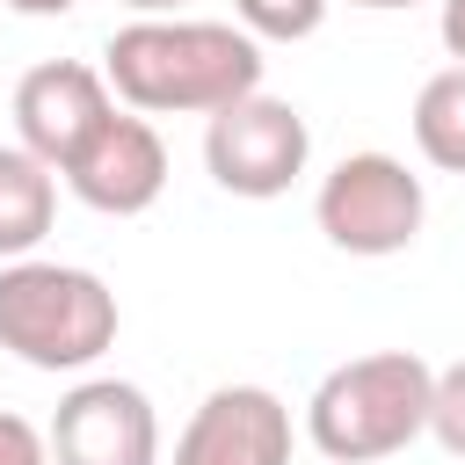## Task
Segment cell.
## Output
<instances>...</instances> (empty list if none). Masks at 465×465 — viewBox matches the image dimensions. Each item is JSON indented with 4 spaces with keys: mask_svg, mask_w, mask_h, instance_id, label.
I'll return each instance as SVG.
<instances>
[{
    "mask_svg": "<svg viewBox=\"0 0 465 465\" xmlns=\"http://www.w3.org/2000/svg\"><path fill=\"white\" fill-rule=\"evenodd\" d=\"M102 80L138 116H218V109L262 94V44L240 22L138 15L109 36Z\"/></svg>",
    "mask_w": 465,
    "mask_h": 465,
    "instance_id": "obj_1",
    "label": "cell"
},
{
    "mask_svg": "<svg viewBox=\"0 0 465 465\" xmlns=\"http://www.w3.org/2000/svg\"><path fill=\"white\" fill-rule=\"evenodd\" d=\"M429 400H436V363H421L414 349H371L312 385L305 436L327 465H378L414 436H429Z\"/></svg>",
    "mask_w": 465,
    "mask_h": 465,
    "instance_id": "obj_2",
    "label": "cell"
},
{
    "mask_svg": "<svg viewBox=\"0 0 465 465\" xmlns=\"http://www.w3.org/2000/svg\"><path fill=\"white\" fill-rule=\"evenodd\" d=\"M0 349L29 371H87L116 349V291L73 262H0Z\"/></svg>",
    "mask_w": 465,
    "mask_h": 465,
    "instance_id": "obj_3",
    "label": "cell"
},
{
    "mask_svg": "<svg viewBox=\"0 0 465 465\" xmlns=\"http://www.w3.org/2000/svg\"><path fill=\"white\" fill-rule=\"evenodd\" d=\"M312 218H320L327 247L385 262V254L414 247V232L429 218V196H421V174H407V160H392V153H349L320 182Z\"/></svg>",
    "mask_w": 465,
    "mask_h": 465,
    "instance_id": "obj_4",
    "label": "cell"
},
{
    "mask_svg": "<svg viewBox=\"0 0 465 465\" xmlns=\"http://www.w3.org/2000/svg\"><path fill=\"white\" fill-rule=\"evenodd\" d=\"M305 160H312V131L276 94H247V102L203 116V167H211V182L225 196L269 203L305 174Z\"/></svg>",
    "mask_w": 465,
    "mask_h": 465,
    "instance_id": "obj_5",
    "label": "cell"
},
{
    "mask_svg": "<svg viewBox=\"0 0 465 465\" xmlns=\"http://www.w3.org/2000/svg\"><path fill=\"white\" fill-rule=\"evenodd\" d=\"M44 436L51 465H160V414L131 378H80Z\"/></svg>",
    "mask_w": 465,
    "mask_h": 465,
    "instance_id": "obj_6",
    "label": "cell"
},
{
    "mask_svg": "<svg viewBox=\"0 0 465 465\" xmlns=\"http://www.w3.org/2000/svg\"><path fill=\"white\" fill-rule=\"evenodd\" d=\"M109 116H116L109 80H102L94 65H80V58H44V65H29V73L15 80V145L36 153L51 174H58Z\"/></svg>",
    "mask_w": 465,
    "mask_h": 465,
    "instance_id": "obj_7",
    "label": "cell"
},
{
    "mask_svg": "<svg viewBox=\"0 0 465 465\" xmlns=\"http://www.w3.org/2000/svg\"><path fill=\"white\" fill-rule=\"evenodd\" d=\"M65 189L87 203V211H102V218H138V211H153L160 203V189H167V145H160V131H153V116H109L65 167Z\"/></svg>",
    "mask_w": 465,
    "mask_h": 465,
    "instance_id": "obj_8",
    "label": "cell"
},
{
    "mask_svg": "<svg viewBox=\"0 0 465 465\" xmlns=\"http://www.w3.org/2000/svg\"><path fill=\"white\" fill-rule=\"evenodd\" d=\"M174 465H291V407L269 385H218L174 436Z\"/></svg>",
    "mask_w": 465,
    "mask_h": 465,
    "instance_id": "obj_9",
    "label": "cell"
},
{
    "mask_svg": "<svg viewBox=\"0 0 465 465\" xmlns=\"http://www.w3.org/2000/svg\"><path fill=\"white\" fill-rule=\"evenodd\" d=\"M51 218H58V174L36 153L0 145V262H29Z\"/></svg>",
    "mask_w": 465,
    "mask_h": 465,
    "instance_id": "obj_10",
    "label": "cell"
},
{
    "mask_svg": "<svg viewBox=\"0 0 465 465\" xmlns=\"http://www.w3.org/2000/svg\"><path fill=\"white\" fill-rule=\"evenodd\" d=\"M414 145L429 167L465 174V65H443L414 94Z\"/></svg>",
    "mask_w": 465,
    "mask_h": 465,
    "instance_id": "obj_11",
    "label": "cell"
},
{
    "mask_svg": "<svg viewBox=\"0 0 465 465\" xmlns=\"http://www.w3.org/2000/svg\"><path fill=\"white\" fill-rule=\"evenodd\" d=\"M232 22L254 44H305L327 22V0H232Z\"/></svg>",
    "mask_w": 465,
    "mask_h": 465,
    "instance_id": "obj_12",
    "label": "cell"
},
{
    "mask_svg": "<svg viewBox=\"0 0 465 465\" xmlns=\"http://www.w3.org/2000/svg\"><path fill=\"white\" fill-rule=\"evenodd\" d=\"M429 436H436V443H443L450 458H465V356L436 371V400H429Z\"/></svg>",
    "mask_w": 465,
    "mask_h": 465,
    "instance_id": "obj_13",
    "label": "cell"
},
{
    "mask_svg": "<svg viewBox=\"0 0 465 465\" xmlns=\"http://www.w3.org/2000/svg\"><path fill=\"white\" fill-rule=\"evenodd\" d=\"M0 465H51V436L29 414H7L0 407Z\"/></svg>",
    "mask_w": 465,
    "mask_h": 465,
    "instance_id": "obj_14",
    "label": "cell"
},
{
    "mask_svg": "<svg viewBox=\"0 0 465 465\" xmlns=\"http://www.w3.org/2000/svg\"><path fill=\"white\" fill-rule=\"evenodd\" d=\"M436 29H443V51H450V65H465V0H443Z\"/></svg>",
    "mask_w": 465,
    "mask_h": 465,
    "instance_id": "obj_15",
    "label": "cell"
},
{
    "mask_svg": "<svg viewBox=\"0 0 465 465\" xmlns=\"http://www.w3.org/2000/svg\"><path fill=\"white\" fill-rule=\"evenodd\" d=\"M15 15H29V22H44V15H73L80 0H7Z\"/></svg>",
    "mask_w": 465,
    "mask_h": 465,
    "instance_id": "obj_16",
    "label": "cell"
},
{
    "mask_svg": "<svg viewBox=\"0 0 465 465\" xmlns=\"http://www.w3.org/2000/svg\"><path fill=\"white\" fill-rule=\"evenodd\" d=\"M124 7H131V15H174L182 0H124Z\"/></svg>",
    "mask_w": 465,
    "mask_h": 465,
    "instance_id": "obj_17",
    "label": "cell"
},
{
    "mask_svg": "<svg viewBox=\"0 0 465 465\" xmlns=\"http://www.w3.org/2000/svg\"><path fill=\"white\" fill-rule=\"evenodd\" d=\"M349 7H371V15H392V7H414V0H349Z\"/></svg>",
    "mask_w": 465,
    "mask_h": 465,
    "instance_id": "obj_18",
    "label": "cell"
}]
</instances>
